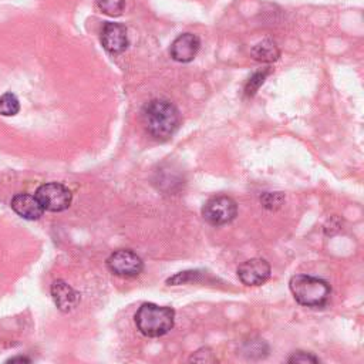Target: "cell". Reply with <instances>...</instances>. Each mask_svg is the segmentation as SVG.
I'll list each match as a JSON object with an SVG mask.
<instances>
[{
	"label": "cell",
	"instance_id": "cell-2",
	"mask_svg": "<svg viewBox=\"0 0 364 364\" xmlns=\"http://www.w3.org/2000/svg\"><path fill=\"white\" fill-rule=\"evenodd\" d=\"M289 287L296 302L306 307H323L331 294V287L326 280L309 275L293 276Z\"/></svg>",
	"mask_w": 364,
	"mask_h": 364
},
{
	"label": "cell",
	"instance_id": "cell-4",
	"mask_svg": "<svg viewBox=\"0 0 364 364\" xmlns=\"http://www.w3.org/2000/svg\"><path fill=\"white\" fill-rule=\"evenodd\" d=\"M238 215V204L231 198L225 195L214 197L208 199L202 208V216L204 219L214 225L221 226L232 222Z\"/></svg>",
	"mask_w": 364,
	"mask_h": 364
},
{
	"label": "cell",
	"instance_id": "cell-16",
	"mask_svg": "<svg viewBox=\"0 0 364 364\" xmlns=\"http://www.w3.org/2000/svg\"><path fill=\"white\" fill-rule=\"evenodd\" d=\"M199 275H201V272H198V270L181 272V273H177L175 276L170 277V279L167 280V283H168L170 286H178V285H184V283H188V282H195Z\"/></svg>",
	"mask_w": 364,
	"mask_h": 364
},
{
	"label": "cell",
	"instance_id": "cell-7",
	"mask_svg": "<svg viewBox=\"0 0 364 364\" xmlns=\"http://www.w3.org/2000/svg\"><path fill=\"white\" fill-rule=\"evenodd\" d=\"M270 265L262 258H253L238 268V277L246 286H260L270 277Z\"/></svg>",
	"mask_w": 364,
	"mask_h": 364
},
{
	"label": "cell",
	"instance_id": "cell-17",
	"mask_svg": "<svg viewBox=\"0 0 364 364\" xmlns=\"http://www.w3.org/2000/svg\"><path fill=\"white\" fill-rule=\"evenodd\" d=\"M260 202L263 204L265 208L268 209H276L279 206H282L283 202V197L280 195V192H275V194H265L263 198H260Z\"/></svg>",
	"mask_w": 364,
	"mask_h": 364
},
{
	"label": "cell",
	"instance_id": "cell-10",
	"mask_svg": "<svg viewBox=\"0 0 364 364\" xmlns=\"http://www.w3.org/2000/svg\"><path fill=\"white\" fill-rule=\"evenodd\" d=\"M12 209L23 219L38 221L43 216L45 208L36 195L18 194L12 199Z\"/></svg>",
	"mask_w": 364,
	"mask_h": 364
},
{
	"label": "cell",
	"instance_id": "cell-8",
	"mask_svg": "<svg viewBox=\"0 0 364 364\" xmlns=\"http://www.w3.org/2000/svg\"><path fill=\"white\" fill-rule=\"evenodd\" d=\"M101 45L110 55H121L128 48L126 26L120 23H106L101 31Z\"/></svg>",
	"mask_w": 364,
	"mask_h": 364
},
{
	"label": "cell",
	"instance_id": "cell-13",
	"mask_svg": "<svg viewBox=\"0 0 364 364\" xmlns=\"http://www.w3.org/2000/svg\"><path fill=\"white\" fill-rule=\"evenodd\" d=\"M21 111V103L12 93H6L0 97V116L13 117Z\"/></svg>",
	"mask_w": 364,
	"mask_h": 364
},
{
	"label": "cell",
	"instance_id": "cell-20",
	"mask_svg": "<svg viewBox=\"0 0 364 364\" xmlns=\"http://www.w3.org/2000/svg\"><path fill=\"white\" fill-rule=\"evenodd\" d=\"M16 361H26V363H29L31 358H28V357H13V358L9 360V363H16Z\"/></svg>",
	"mask_w": 364,
	"mask_h": 364
},
{
	"label": "cell",
	"instance_id": "cell-15",
	"mask_svg": "<svg viewBox=\"0 0 364 364\" xmlns=\"http://www.w3.org/2000/svg\"><path fill=\"white\" fill-rule=\"evenodd\" d=\"M269 73H270V70H263V72H256L253 76H250V79L248 80V83L245 86V96L246 97L255 96L256 92L259 90V87L265 83Z\"/></svg>",
	"mask_w": 364,
	"mask_h": 364
},
{
	"label": "cell",
	"instance_id": "cell-6",
	"mask_svg": "<svg viewBox=\"0 0 364 364\" xmlns=\"http://www.w3.org/2000/svg\"><path fill=\"white\" fill-rule=\"evenodd\" d=\"M107 268L117 276L133 277L143 272V259L130 249H120L107 259Z\"/></svg>",
	"mask_w": 364,
	"mask_h": 364
},
{
	"label": "cell",
	"instance_id": "cell-19",
	"mask_svg": "<svg viewBox=\"0 0 364 364\" xmlns=\"http://www.w3.org/2000/svg\"><path fill=\"white\" fill-rule=\"evenodd\" d=\"M189 360H191V361H205V363H212V361H215L214 354H212V351H211L209 348L206 350V354H204V348L198 350L195 354H192V357H191Z\"/></svg>",
	"mask_w": 364,
	"mask_h": 364
},
{
	"label": "cell",
	"instance_id": "cell-5",
	"mask_svg": "<svg viewBox=\"0 0 364 364\" xmlns=\"http://www.w3.org/2000/svg\"><path fill=\"white\" fill-rule=\"evenodd\" d=\"M36 197L43 205L45 211L50 212H63L72 205L73 201L72 191L59 182L43 184L38 188Z\"/></svg>",
	"mask_w": 364,
	"mask_h": 364
},
{
	"label": "cell",
	"instance_id": "cell-12",
	"mask_svg": "<svg viewBox=\"0 0 364 364\" xmlns=\"http://www.w3.org/2000/svg\"><path fill=\"white\" fill-rule=\"evenodd\" d=\"M252 56L258 62L272 63V62H276L280 57V50H279L277 45L273 40L266 39V40L258 43L252 49Z\"/></svg>",
	"mask_w": 364,
	"mask_h": 364
},
{
	"label": "cell",
	"instance_id": "cell-18",
	"mask_svg": "<svg viewBox=\"0 0 364 364\" xmlns=\"http://www.w3.org/2000/svg\"><path fill=\"white\" fill-rule=\"evenodd\" d=\"M287 361L289 363H319V358L314 357L311 353L296 351Z\"/></svg>",
	"mask_w": 364,
	"mask_h": 364
},
{
	"label": "cell",
	"instance_id": "cell-11",
	"mask_svg": "<svg viewBox=\"0 0 364 364\" xmlns=\"http://www.w3.org/2000/svg\"><path fill=\"white\" fill-rule=\"evenodd\" d=\"M52 296L59 310L65 313L72 311L80 302V294L65 280H56L52 285Z\"/></svg>",
	"mask_w": 364,
	"mask_h": 364
},
{
	"label": "cell",
	"instance_id": "cell-1",
	"mask_svg": "<svg viewBox=\"0 0 364 364\" xmlns=\"http://www.w3.org/2000/svg\"><path fill=\"white\" fill-rule=\"evenodd\" d=\"M141 117L147 133L158 141L171 138L181 124L180 110L174 103L165 99H155L147 103Z\"/></svg>",
	"mask_w": 364,
	"mask_h": 364
},
{
	"label": "cell",
	"instance_id": "cell-9",
	"mask_svg": "<svg viewBox=\"0 0 364 364\" xmlns=\"http://www.w3.org/2000/svg\"><path fill=\"white\" fill-rule=\"evenodd\" d=\"M199 49H201L199 38L192 33H184L172 42L170 53L175 62L189 63L197 57Z\"/></svg>",
	"mask_w": 364,
	"mask_h": 364
},
{
	"label": "cell",
	"instance_id": "cell-3",
	"mask_svg": "<svg viewBox=\"0 0 364 364\" xmlns=\"http://www.w3.org/2000/svg\"><path fill=\"white\" fill-rule=\"evenodd\" d=\"M175 311L167 306L144 303L136 313L138 330L147 337H161L170 333L174 327Z\"/></svg>",
	"mask_w": 364,
	"mask_h": 364
},
{
	"label": "cell",
	"instance_id": "cell-14",
	"mask_svg": "<svg viewBox=\"0 0 364 364\" xmlns=\"http://www.w3.org/2000/svg\"><path fill=\"white\" fill-rule=\"evenodd\" d=\"M97 6L103 13L117 18L126 9V0H97Z\"/></svg>",
	"mask_w": 364,
	"mask_h": 364
}]
</instances>
